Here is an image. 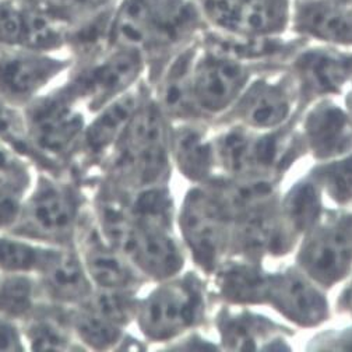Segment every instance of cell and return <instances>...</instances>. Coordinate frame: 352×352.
Segmentation results:
<instances>
[{
	"mask_svg": "<svg viewBox=\"0 0 352 352\" xmlns=\"http://www.w3.org/2000/svg\"><path fill=\"white\" fill-rule=\"evenodd\" d=\"M70 66V60L48 52L0 50V97L13 104L25 102Z\"/></svg>",
	"mask_w": 352,
	"mask_h": 352,
	"instance_id": "cell-8",
	"label": "cell"
},
{
	"mask_svg": "<svg viewBox=\"0 0 352 352\" xmlns=\"http://www.w3.org/2000/svg\"><path fill=\"white\" fill-rule=\"evenodd\" d=\"M264 327L261 322H257L250 318H235V319H226L223 326V336L224 341L230 342L232 348L236 349H257L260 348L257 341H263Z\"/></svg>",
	"mask_w": 352,
	"mask_h": 352,
	"instance_id": "cell-35",
	"label": "cell"
},
{
	"mask_svg": "<svg viewBox=\"0 0 352 352\" xmlns=\"http://www.w3.org/2000/svg\"><path fill=\"white\" fill-rule=\"evenodd\" d=\"M27 338L30 346L36 351H65L73 348V341L67 327L59 319L51 316L34 318L27 327Z\"/></svg>",
	"mask_w": 352,
	"mask_h": 352,
	"instance_id": "cell-32",
	"label": "cell"
},
{
	"mask_svg": "<svg viewBox=\"0 0 352 352\" xmlns=\"http://www.w3.org/2000/svg\"><path fill=\"white\" fill-rule=\"evenodd\" d=\"M316 176L336 201L349 203L352 200V157L322 166Z\"/></svg>",
	"mask_w": 352,
	"mask_h": 352,
	"instance_id": "cell-34",
	"label": "cell"
},
{
	"mask_svg": "<svg viewBox=\"0 0 352 352\" xmlns=\"http://www.w3.org/2000/svg\"><path fill=\"white\" fill-rule=\"evenodd\" d=\"M21 337L10 319L0 316V351H21Z\"/></svg>",
	"mask_w": 352,
	"mask_h": 352,
	"instance_id": "cell-40",
	"label": "cell"
},
{
	"mask_svg": "<svg viewBox=\"0 0 352 352\" xmlns=\"http://www.w3.org/2000/svg\"><path fill=\"white\" fill-rule=\"evenodd\" d=\"M144 274L169 278L182 267V254L168 228L138 224L135 221L119 249Z\"/></svg>",
	"mask_w": 352,
	"mask_h": 352,
	"instance_id": "cell-11",
	"label": "cell"
},
{
	"mask_svg": "<svg viewBox=\"0 0 352 352\" xmlns=\"http://www.w3.org/2000/svg\"><path fill=\"white\" fill-rule=\"evenodd\" d=\"M294 72L307 94L337 93L352 76V52L326 43L323 47L307 48L295 56Z\"/></svg>",
	"mask_w": 352,
	"mask_h": 352,
	"instance_id": "cell-12",
	"label": "cell"
},
{
	"mask_svg": "<svg viewBox=\"0 0 352 352\" xmlns=\"http://www.w3.org/2000/svg\"><path fill=\"white\" fill-rule=\"evenodd\" d=\"M146 66V55L135 50H108L98 59L82 63L81 70L65 85L76 101L100 111L130 90Z\"/></svg>",
	"mask_w": 352,
	"mask_h": 352,
	"instance_id": "cell-2",
	"label": "cell"
},
{
	"mask_svg": "<svg viewBox=\"0 0 352 352\" xmlns=\"http://www.w3.org/2000/svg\"><path fill=\"white\" fill-rule=\"evenodd\" d=\"M197 47L189 43L169 62L161 85V105L173 118H185L195 111L193 69Z\"/></svg>",
	"mask_w": 352,
	"mask_h": 352,
	"instance_id": "cell-23",
	"label": "cell"
},
{
	"mask_svg": "<svg viewBox=\"0 0 352 352\" xmlns=\"http://www.w3.org/2000/svg\"><path fill=\"white\" fill-rule=\"evenodd\" d=\"M270 276L261 273L253 264L236 263L219 276L223 294L236 302L267 300Z\"/></svg>",
	"mask_w": 352,
	"mask_h": 352,
	"instance_id": "cell-27",
	"label": "cell"
},
{
	"mask_svg": "<svg viewBox=\"0 0 352 352\" xmlns=\"http://www.w3.org/2000/svg\"><path fill=\"white\" fill-rule=\"evenodd\" d=\"M294 0H243L226 34L246 38H274L291 23Z\"/></svg>",
	"mask_w": 352,
	"mask_h": 352,
	"instance_id": "cell-20",
	"label": "cell"
},
{
	"mask_svg": "<svg viewBox=\"0 0 352 352\" xmlns=\"http://www.w3.org/2000/svg\"><path fill=\"white\" fill-rule=\"evenodd\" d=\"M28 172L17 155L0 144V189L23 192L28 185Z\"/></svg>",
	"mask_w": 352,
	"mask_h": 352,
	"instance_id": "cell-36",
	"label": "cell"
},
{
	"mask_svg": "<svg viewBox=\"0 0 352 352\" xmlns=\"http://www.w3.org/2000/svg\"><path fill=\"white\" fill-rule=\"evenodd\" d=\"M116 169L131 186H158L168 172V153L161 109L142 104L119 139Z\"/></svg>",
	"mask_w": 352,
	"mask_h": 352,
	"instance_id": "cell-1",
	"label": "cell"
},
{
	"mask_svg": "<svg viewBox=\"0 0 352 352\" xmlns=\"http://www.w3.org/2000/svg\"><path fill=\"white\" fill-rule=\"evenodd\" d=\"M25 0H0V50L23 48Z\"/></svg>",
	"mask_w": 352,
	"mask_h": 352,
	"instance_id": "cell-33",
	"label": "cell"
},
{
	"mask_svg": "<svg viewBox=\"0 0 352 352\" xmlns=\"http://www.w3.org/2000/svg\"><path fill=\"white\" fill-rule=\"evenodd\" d=\"M204 299L199 283L186 277L155 289L138 307V319L144 336L169 340L193 327L203 316Z\"/></svg>",
	"mask_w": 352,
	"mask_h": 352,
	"instance_id": "cell-3",
	"label": "cell"
},
{
	"mask_svg": "<svg viewBox=\"0 0 352 352\" xmlns=\"http://www.w3.org/2000/svg\"><path fill=\"white\" fill-rule=\"evenodd\" d=\"M70 323L78 340L93 349L111 348L119 342L122 336L120 326L101 316L93 307H84L74 314Z\"/></svg>",
	"mask_w": 352,
	"mask_h": 352,
	"instance_id": "cell-29",
	"label": "cell"
},
{
	"mask_svg": "<svg viewBox=\"0 0 352 352\" xmlns=\"http://www.w3.org/2000/svg\"><path fill=\"white\" fill-rule=\"evenodd\" d=\"M35 298L34 283L27 274L9 273L0 281V316L20 319L32 312Z\"/></svg>",
	"mask_w": 352,
	"mask_h": 352,
	"instance_id": "cell-30",
	"label": "cell"
},
{
	"mask_svg": "<svg viewBox=\"0 0 352 352\" xmlns=\"http://www.w3.org/2000/svg\"><path fill=\"white\" fill-rule=\"evenodd\" d=\"M76 195L65 185L42 178L30 200L23 206L20 235L42 241H66L77 219Z\"/></svg>",
	"mask_w": 352,
	"mask_h": 352,
	"instance_id": "cell-6",
	"label": "cell"
},
{
	"mask_svg": "<svg viewBox=\"0 0 352 352\" xmlns=\"http://www.w3.org/2000/svg\"><path fill=\"white\" fill-rule=\"evenodd\" d=\"M27 124L23 123L20 115L5 104H0V140H14L23 143L21 136L27 135Z\"/></svg>",
	"mask_w": 352,
	"mask_h": 352,
	"instance_id": "cell-38",
	"label": "cell"
},
{
	"mask_svg": "<svg viewBox=\"0 0 352 352\" xmlns=\"http://www.w3.org/2000/svg\"><path fill=\"white\" fill-rule=\"evenodd\" d=\"M82 263L91 283L101 289H131L139 283V276L124 258V254L97 235L88 238Z\"/></svg>",
	"mask_w": 352,
	"mask_h": 352,
	"instance_id": "cell-18",
	"label": "cell"
},
{
	"mask_svg": "<svg viewBox=\"0 0 352 352\" xmlns=\"http://www.w3.org/2000/svg\"><path fill=\"white\" fill-rule=\"evenodd\" d=\"M65 87L38 101L27 115V136L32 147L48 158L65 157L82 133L84 119Z\"/></svg>",
	"mask_w": 352,
	"mask_h": 352,
	"instance_id": "cell-4",
	"label": "cell"
},
{
	"mask_svg": "<svg viewBox=\"0 0 352 352\" xmlns=\"http://www.w3.org/2000/svg\"><path fill=\"white\" fill-rule=\"evenodd\" d=\"M291 108V88L283 81L261 78L245 91L236 113L249 126L272 129L288 119Z\"/></svg>",
	"mask_w": 352,
	"mask_h": 352,
	"instance_id": "cell-16",
	"label": "cell"
},
{
	"mask_svg": "<svg viewBox=\"0 0 352 352\" xmlns=\"http://www.w3.org/2000/svg\"><path fill=\"white\" fill-rule=\"evenodd\" d=\"M116 48L151 52L153 25L146 0H118L113 6L108 50Z\"/></svg>",
	"mask_w": 352,
	"mask_h": 352,
	"instance_id": "cell-19",
	"label": "cell"
},
{
	"mask_svg": "<svg viewBox=\"0 0 352 352\" xmlns=\"http://www.w3.org/2000/svg\"><path fill=\"white\" fill-rule=\"evenodd\" d=\"M151 25L150 54L172 51L186 43L204 21L196 0H146Z\"/></svg>",
	"mask_w": 352,
	"mask_h": 352,
	"instance_id": "cell-15",
	"label": "cell"
},
{
	"mask_svg": "<svg viewBox=\"0 0 352 352\" xmlns=\"http://www.w3.org/2000/svg\"><path fill=\"white\" fill-rule=\"evenodd\" d=\"M289 25L326 45L352 48L351 0H294Z\"/></svg>",
	"mask_w": 352,
	"mask_h": 352,
	"instance_id": "cell-10",
	"label": "cell"
},
{
	"mask_svg": "<svg viewBox=\"0 0 352 352\" xmlns=\"http://www.w3.org/2000/svg\"><path fill=\"white\" fill-rule=\"evenodd\" d=\"M299 273L270 276L267 302L278 312L300 326H315L327 316V303L322 292Z\"/></svg>",
	"mask_w": 352,
	"mask_h": 352,
	"instance_id": "cell-13",
	"label": "cell"
},
{
	"mask_svg": "<svg viewBox=\"0 0 352 352\" xmlns=\"http://www.w3.org/2000/svg\"><path fill=\"white\" fill-rule=\"evenodd\" d=\"M67 30V24L25 0V38L23 48L52 54L66 47Z\"/></svg>",
	"mask_w": 352,
	"mask_h": 352,
	"instance_id": "cell-25",
	"label": "cell"
},
{
	"mask_svg": "<svg viewBox=\"0 0 352 352\" xmlns=\"http://www.w3.org/2000/svg\"><path fill=\"white\" fill-rule=\"evenodd\" d=\"M249 67L242 59L207 50L196 56L193 93L196 104L208 112L230 107L246 88Z\"/></svg>",
	"mask_w": 352,
	"mask_h": 352,
	"instance_id": "cell-9",
	"label": "cell"
},
{
	"mask_svg": "<svg viewBox=\"0 0 352 352\" xmlns=\"http://www.w3.org/2000/svg\"><path fill=\"white\" fill-rule=\"evenodd\" d=\"M23 192L0 189V230L10 227L17 221L21 212Z\"/></svg>",
	"mask_w": 352,
	"mask_h": 352,
	"instance_id": "cell-39",
	"label": "cell"
},
{
	"mask_svg": "<svg viewBox=\"0 0 352 352\" xmlns=\"http://www.w3.org/2000/svg\"><path fill=\"white\" fill-rule=\"evenodd\" d=\"M81 2L87 12H101L113 8L118 0H81Z\"/></svg>",
	"mask_w": 352,
	"mask_h": 352,
	"instance_id": "cell-41",
	"label": "cell"
},
{
	"mask_svg": "<svg viewBox=\"0 0 352 352\" xmlns=\"http://www.w3.org/2000/svg\"><path fill=\"white\" fill-rule=\"evenodd\" d=\"M320 212V193L315 184L305 182L294 188L284 204L283 223L292 235L311 230Z\"/></svg>",
	"mask_w": 352,
	"mask_h": 352,
	"instance_id": "cell-28",
	"label": "cell"
},
{
	"mask_svg": "<svg viewBox=\"0 0 352 352\" xmlns=\"http://www.w3.org/2000/svg\"><path fill=\"white\" fill-rule=\"evenodd\" d=\"M30 2L69 27L88 13L81 0H30Z\"/></svg>",
	"mask_w": 352,
	"mask_h": 352,
	"instance_id": "cell-37",
	"label": "cell"
},
{
	"mask_svg": "<svg viewBox=\"0 0 352 352\" xmlns=\"http://www.w3.org/2000/svg\"><path fill=\"white\" fill-rule=\"evenodd\" d=\"M276 136L254 138L243 130H232L217 143L215 157L232 173L250 175L257 170L270 169L283 161L284 147Z\"/></svg>",
	"mask_w": 352,
	"mask_h": 352,
	"instance_id": "cell-14",
	"label": "cell"
},
{
	"mask_svg": "<svg viewBox=\"0 0 352 352\" xmlns=\"http://www.w3.org/2000/svg\"><path fill=\"white\" fill-rule=\"evenodd\" d=\"M299 261L311 280L333 285L352 266V215H338L311 231L300 249Z\"/></svg>",
	"mask_w": 352,
	"mask_h": 352,
	"instance_id": "cell-5",
	"label": "cell"
},
{
	"mask_svg": "<svg viewBox=\"0 0 352 352\" xmlns=\"http://www.w3.org/2000/svg\"><path fill=\"white\" fill-rule=\"evenodd\" d=\"M173 153L178 166L190 179L201 181L210 175L215 148L197 127H182L173 138Z\"/></svg>",
	"mask_w": 352,
	"mask_h": 352,
	"instance_id": "cell-24",
	"label": "cell"
},
{
	"mask_svg": "<svg viewBox=\"0 0 352 352\" xmlns=\"http://www.w3.org/2000/svg\"><path fill=\"white\" fill-rule=\"evenodd\" d=\"M306 138L318 157H336L352 147V122L337 105L316 107L305 123Z\"/></svg>",
	"mask_w": 352,
	"mask_h": 352,
	"instance_id": "cell-17",
	"label": "cell"
},
{
	"mask_svg": "<svg viewBox=\"0 0 352 352\" xmlns=\"http://www.w3.org/2000/svg\"><path fill=\"white\" fill-rule=\"evenodd\" d=\"M142 104V93L135 88H130L100 109L101 113L88 126L84 135V143L88 153H104L116 143Z\"/></svg>",
	"mask_w": 352,
	"mask_h": 352,
	"instance_id": "cell-22",
	"label": "cell"
},
{
	"mask_svg": "<svg viewBox=\"0 0 352 352\" xmlns=\"http://www.w3.org/2000/svg\"><path fill=\"white\" fill-rule=\"evenodd\" d=\"M349 302H351V305H352V295H351V298H349Z\"/></svg>",
	"mask_w": 352,
	"mask_h": 352,
	"instance_id": "cell-42",
	"label": "cell"
},
{
	"mask_svg": "<svg viewBox=\"0 0 352 352\" xmlns=\"http://www.w3.org/2000/svg\"><path fill=\"white\" fill-rule=\"evenodd\" d=\"M87 302L96 312L120 327L136 316L139 307L129 289H101Z\"/></svg>",
	"mask_w": 352,
	"mask_h": 352,
	"instance_id": "cell-31",
	"label": "cell"
},
{
	"mask_svg": "<svg viewBox=\"0 0 352 352\" xmlns=\"http://www.w3.org/2000/svg\"><path fill=\"white\" fill-rule=\"evenodd\" d=\"M227 217L218 196L193 190L186 197L181 226L193 257L204 270H214L223 256L227 242Z\"/></svg>",
	"mask_w": 352,
	"mask_h": 352,
	"instance_id": "cell-7",
	"label": "cell"
},
{
	"mask_svg": "<svg viewBox=\"0 0 352 352\" xmlns=\"http://www.w3.org/2000/svg\"><path fill=\"white\" fill-rule=\"evenodd\" d=\"M45 294L59 303H82L93 295L82 258L70 250H60L42 272Z\"/></svg>",
	"mask_w": 352,
	"mask_h": 352,
	"instance_id": "cell-21",
	"label": "cell"
},
{
	"mask_svg": "<svg viewBox=\"0 0 352 352\" xmlns=\"http://www.w3.org/2000/svg\"><path fill=\"white\" fill-rule=\"evenodd\" d=\"M59 252V249L0 236V269L12 274L42 273L56 258Z\"/></svg>",
	"mask_w": 352,
	"mask_h": 352,
	"instance_id": "cell-26",
	"label": "cell"
}]
</instances>
